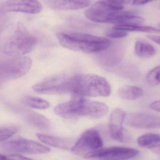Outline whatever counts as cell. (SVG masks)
Returning <instances> with one entry per match:
<instances>
[{
    "mask_svg": "<svg viewBox=\"0 0 160 160\" xmlns=\"http://www.w3.org/2000/svg\"><path fill=\"white\" fill-rule=\"evenodd\" d=\"M0 56V88L6 83L26 75L31 69L32 61L27 56Z\"/></svg>",
    "mask_w": 160,
    "mask_h": 160,
    "instance_id": "8992f818",
    "label": "cell"
},
{
    "mask_svg": "<svg viewBox=\"0 0 160 160\" xmlns=\"http://www.w3.org/2000/svg\"></svg>",
    "mask_w": 160,
    "mask_h": 160,
    "instance_id": "4dcf8cb0",
    "label": "cell"
},
{
    "mask_svg": "<svg viewBox=\"0 0 160 160\" xmlns=\"http://www.w3.org/2000/svg\"><path fill=\"white\" fill-rule=\"evenodd\" d=\"M0 160H33L18 154L11 155H0Z\"/></svg>",
    "mask_w": 160,
    "mask_h": 160,
    "instance_id": "484cf974",
    "label": "cell"
},
{
    "mask_svg": "<svg viewBox=\"0 0 160 160\" xmlns=\"http://www.w3.org/2000/svg\"><path fill=\"white\" fill-rule=\"evenodd\" d=\"M24 120L30 125L40 129H47L50 127L49 120L43 115L33 111L25 110L22 112Z\"/></svg>",
    "mask_w": 160,
    "mask_h": 160,
    "instance_id": "e0dca14e",
    "label": "cell"
},
{
    "mask_svg": "<svg viewBox=\"0 0 160 160\" xmlns=\"http://www.w3.org/2000/svg\"><path fill=\"white\" fill-rule=\"evenodd\" d=\"M103 145L102 139L98 131L93 129L85 132L71 148L75 155H85L100 149Z\"/></svg>",
    "mask_w": 160,
    "mask_h": 160,
    "instance_id": "9c48e42d",
    "label": "cell"
},
{
    "mask_svg": "<svg viewBox=\"0 0 160 160\" xmlns=\"http://www.w3.org/2000/svg\"><path fill=\"white\" fill-rule=\"evenodd\" d=\"M149 107L152 110L160 112V100L154 102L149 105Z\"/></svg>",
    "mask_w": 160,
    "mask_h": 160,
    "instance_id": "4316f807",
    "label": "cell"
},
{
    "mask_svg": "<svg viewBox=\"0 0 160 160\" xmlns=\"http://www.w3.org/2000/svg\"><path fill=\"white\" fill-rule=\"evenodd\" d=\"M57 38L62 46L68 49L84 53L100 52L111 45L110 39L82 33H58Z\"/></svg>",
    "mask_w": 160,
    "mask_h": 160,
    "instance_id": "3957f363",
    "label": "cell"
},
{
    "mask_svg": "<svg viewBox=\"0 0 160 160\" xmlns=\"http://www.w3.org/2000/svg\"><path fill=\"white\" fill-rule=\"evenodd\" d=\"M157 0H133V4L135 6H141Z\"/></svg>",
    "mask_w": 160,
    "mask_h": 160,
    "instance_id": "83f0119b",
    "label": "cell"
},
{
    "mask_svg": "<svg viewBox=\"0 0 160 160\" xmlns=\"http://www.w3.org/2000/svg\"><path fill=\"white\" fill-rule=\"evenodd\" d=\"M113 29L125 32H138L148 33L160 32V30L149 26H141L137 24H116Z\"/></svg>",
    "mask_w": 160,
    "mask_h": 160,
    "instance_id": "ffe728a7",
    "label": "cell"
},
{
    "mask_svg": "<svg viewBox=\"0 0 160 160\" xmlns=\"http://www.w3.org/2000/svg\"><path fill=\"white\" fill-rule=\"evenodd\" d=\"M36 136L44 143L59 149L68 150L73 146V141L71 139L50 136L39 133H37Z\"/></svg>",
    "mask_w": 160,
    "mask_h": 160,
    "instance_id": "2e32d148",
    "label": "cell"
},
{
    "mask_svg": "<svg viewBox=\"0 0 160 160\" xmlns=\"http://www.w3.org/2000/svg\"><path fill=\"white\" fill-rule=\"evenodd\" d=\"M46 5L54 10H75L91 4V0H43Z\"/></svg>",
    "mask_w": 160,
    "mask_h": 160,
    "instance_id": "5bb4252c",
    "label": "cell"
},
{
    "mask_svg": "<svg viewBox=\"0 0 160 160\" xmlns=\"http://www.w3.org/2000/svg\"><path fill=\"white\" fill-rule=\"evenodd\" d=\"M123 5L114 0H98L85 12L91 21L99 23H120L133 11H123Z\"/></svg>",
    "mask_w": 160,
    "mask_h": 160,
    "instance_id": "277c9868",
    "label": "cell"
},
{
    "mask_svg": "<svg viewBox=\"0 0 160 160\" xmlns=\"http://www.w3.org/2000/svg\"><path fill=\"white\" fill-rule=\"evenodd\" d=\"M111 92L110 84L104 78L91 74L74 75L73 95L81 97H108Z\"/></svg>",
    "mask_w": 160,
    "mask_h": 160,
    "instance_id": "5b68a950",
    "label": "cell"
},
{
    "mask_svg": "<svg viewBox=\"0 0 160 160\" xmlns=\"http://www.w3.org/2000/svg\"><path fill=\"white\" fill-rule=\"evenodd\" d=\"M147 81L151 86L158 85L160 84V66L155 68L148 73Z\"/></svg>",
    "mask_w": 160,
    "mask_h": 160,
    "instance_id": "603a6c76",
    "label": "cell"
},
{
    "mask_svg": "<svg viewBox=\"0 0 160 160\" xmlns=\"http://www.w3.org/2000/svg\"><path fill=\"white\" fill-rule=\"evenodd\" d=\"M114 1H117L123 5L129 3L131 0H114Z\"/></svg>",
    "mask_w": 160,
    "mask_h": 160,
    "instance_id": "f546056e",
    "label": "cell"
},
{
    "mask_svg": "<svg viewBox=\"0 0 160 160\" xmlns=\"http://www.w3.org/2000/svg\"><path fill=\"white\" fill-rule=\"evenodd\" d=\"M125 115L126 113L123 110L115 109L111 114L109 125L110 134L112 138L122 142H128L131 140L129 134L124 130L122 127Z\"/></svg>",
    "mask_w": 160,
    "mask_h": 160,
    "instance_id": "4fadbf2b",
    "label": "cell"
},
{
    "mask_svg": "<svg viewBox=\"0 0 160 160\" xmlns=\"http://www.w3.org/2000/svg\"><path fill=\"white\" fill-rule=\"evenodd\" d=\"M37 39L22 23L17 22L8 26L0 37V51L8 56H23L35 47Z\"/></svg>",
    "mask_w": 160,
    "mask_h": 160,
    "instance_id": "6da1fadb",
    "label": "cell"
},
{
    "mask_svg": "<svg viewBox=\"0 0 160 160\" xmlns=\"http://www.w3.org/2000/svg\"><path fill=\"white\" fill-rule=\"evenodd\" d=\"M118 94L123 99L135 100L142 96L143 90L140 88L134 86L125 85L118 89Z\"/></svg>",
    "mask_w": 160,
    "mask_h": 160,
    "instance_id": "d6986e66",
    "label": "cell"
},
{
    "mask_svg": "<svg viewBox=\"0 0 160 160\" xmlns=\"http://www.w3.org/2000/svg\"><path fill=\"white\" fill-rule=\"evenodd\" d=\"M54 111L56 114L61 117L74 118L80 117H102L108 113L109 109L105 103L86 100L78 95H73V98L69 101L58 104Z\"/></svg>",
    "mask_w": 160,
    "mask_h": 160,
    "instance_id": "7a4b0ae2",
    "label": "cell"
},
{
    "mask_svg": "<svg viewBox=\"0 0 160 160\" xmlns=\"http://www.w3.org/2000/svg\"><path fill=\"white\" fill-rule=\"evenodd\" d=\"M139 152L134 148L114 147L98 149L85 155L84 158L94 160H128L136 157Z\"/></svg>",
    "mask_w": 160,
    "mask_h": 160,
    "instance_id": "30bf717a",
    "label": "cell"
},
{
    "mask_svg": "<svg viewBox=\"0 0 160 160\" xmlns=\"http://www.w3.org/2000/svg\"><path fill=\"white\" fill-rule=\"evenodd\" d=\"M22 102L25 106L37 109H47L49 107V102L38 97L26 96L22 99Z\"/></svg>",
    "mask_w": 160,
    "mask_h": 160,
    "instance_id": "7402d4cb",
    "label": "cell"
},
{
    "mask_svg": "<svg viewBox=\"0 0 160 160\" xmlns=\"http://www.w3.org/2000/svg\"><path fill=\"white\" fill-rule=\"evenodd\" d=\"M106 35L113 38H120L125 37L128 35V33L125 31L112 29L106 32Z\"/></svg>",
    "mask_w": 160,
    "mask_h": 160,
    "instance_id": "d4e9b609",
    "label": "cell"
},
{
    "mask_svg": "<svg viewBox=\"0 0 160 160\" xmlns=\"http://www.w3.org/2000/svg\"><path fill=\"white\" fill-rule=\"evenodd\" d=\"M43 9L38 0H8L1 7L2 12H20L28 14H38Z\"/></svg>",
    "mask_w": 160,
    "mask_h": 160,
    "instance_id": "8fae6325",
    "label": "cell"
},
{
    "mask_svg": "<svg viewBox=\"0 0 160 160\" xmlns=\"http://www.w3.org/2000/svg\"><path fill=\"white\" fill-rule=\"evenodd\" d=\"M125 123L136 128L152 129L160 128V116L151 113L131 112L126 114Z\"/></svg>",
    "mask_w": 160,
    "mask_h": 160,
    "instance_id": "7c38bea8",
    "label": "cell"
},
{
    "mask_svg": "<svg viewBox=\"0 0 160 160\" xmlns=\"http://www.w3.org/2000/svg\"><path fill=\"white\" fill-rule=\"evenodd\" d=\"M98 57L101 64L108 67H113L118 65L122 60L123 51L118 46H110L108 48L100 52Z\"/></svg>",
    "mask_w": 160,
    "mask_h": 160,
    "instance_id": "9a60e30c",
    "label": "cell"
},
{
    "mask_svg": "<svg viewBox=\"0 0 160 160\" xmlns=\"http://www.w3.org/2000/svg\"><path fill=\"white\" fill-rule=\"evenodd\" d=\"M148 38L153 42L160 45V36L148 35Z\"/></svg>",
    "mask_w": 160,
    "mask_h": 160,
    "instance_id": "f1b7e54d",
    "label": "cell"
},
{
    "mask_svg": "<svg viewBox=\"0 0 160 160\" xmlns=\"http://www.w3.org/2000/svg\"><path fill=\"white\" fill-rule=\"evenodd\" d=\"M134 50L136 55L142 58H150L156 53V50L152 45L142 41L135 43Z\"/></svg>",
    "mask_w": 160,
    "mask_h": 160,
    "instance_id": "44dd1931",
    "label": "cell"
},
{
    "mask_svg": "<svg viewBox=\"0 0 160 160\" xmlns=\"http://www.w3.org/2000/svg\"><path fill=\"white\" fill-rule=\"evenodd\" d=\"M137 142L141 147L150 149L154 153L160 154V134L148 133L140 136Z\"/></svg>",
    "mask_w": 160,
    "mask_h": 160,
    "instance_id": "ac0fdd59",
    "label": "cell"
},
{
    "mask_svg": "<svg viewBox=\"0 0 160 160\" xmlns=\"http://www.w3.org/2000/svg\"><path fill=\"white\" fill-rule=\"evenodd\" d=\"M74 75L61 74L54 75L41 81L32 87L40 94H61L72 93Z\"/></svg>",
    "mask_w": 160,
    "mask_h": 160,
    "instance_id": "52a82bcc",
    "label": "cell"
},
{
    "mask_svg": "<svg viewBox=\"0 0 160 160\" xmlns=\"http://www.w3.org/2000/svg\"><path fill=\"white\" fill-rule=\"evenodd\" d=\"M0 149L6 152L22 154H46L50 151L49 148L34 141L23 138H18L0 144Z\"/></svg>",
    "mask_w": 160,
    "mask_h": 160,
    "instance_id": "ba28073f",
    "label": "cell"
},
{
    "mask_svg": "<svg viewBox=\"0 0 160 160\" xmlns=\"http://www.w3.org/2000/svg\"><path fill=\"white\" fill-rule=\"evenodd\" d=\"M18 131V128L14 126L0 127V142H3L12 137Z\"/></svg>",
    "mask_w": 160,
    "mask_h": 160,
    "instance_id": "cb8c5ba5",
    "label": "cell"
}]
</instances>
